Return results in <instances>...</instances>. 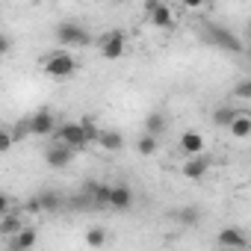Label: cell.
I'll list each match as a JSON object with an SVG mask.
<instances>
[{"label": "cell", "instance_id": "obj_20", "mask_svg": "<svg viewBox=\"0 0 251 251\" xmlns=\"http://www.w3.org/2000/svg\"><path fill=\"white\" fill-rule=\"evenodd\" d=\"M177 222H180L183 227H195V225L201 222V210H198V207H183V210L177 213Z\"/></svg>", "mask_w": 251, "mask_h": 251}, {"label": "cell", "instance_id": "obj_7", "mask_svg": "<svg viewBox=\"0 0 251 251\" xmlns=\"http://www.w3.org/2000/svg\"><path fill=\"white\" fill-rule=\"evenodd\" d=\"M53 130H56V118H53V112L48 106H42L39 112L30 115V133L33 136H50Z\"/></svg>", "mask_w": 251, "mask_h": 251}, {"label": "cell", "instance_id": "obj_5", "mask_svg": "<svg viewBox=\"0 0 251 251\" xmlns=\"http://www.w3.org/2000/svg\"><path fill=\"white\" fill-rule=\"evenodd\" d=\"M145 12H148V21L160 30H169L175 24V15H172V6L163 3V0H145Z\"/></svg>", "mask_w": 251, "mask_h": 251}, {"label": "cell", "instance_id": "obj_14", "mask_svg": "<svg viewBox=\"0 0 251 251\" xmlns=\"http://www.w3.org/2000/svg\"><path fill=\"white\" fill-rule=\"evenodd\" d=\"M216 242H219L222 248H245V245H248V236H245L239 227H225Z\"/></svg>", "mask_w": 251, "mask_h": 251}, {"label": "cell", "instance_id": "obj_19", "mask_svg": "<svg viewBox=\"0 0 251 251\" xmlns=\"http://www.w3.org/2000/svg\"><path fill=\"white\" fill-rule=\"evenodd\" d=\"M163 130H166V115H163V112H151V115L145 118V133L160 136Z\"/></svg>", "mask_w": 251, "mask_h": 251}, {"label": "cell", "instance_id": "obj_29", "mask_svg": "<svg viewBox=\"0 0 251 251\" xmlns=\"http://www.w3.org/2000/svg\"><path fill=\"white\" fill-rule=\"evenodd\" d=\"M6 50H9V39H6V36H3V33H0V56H3V53H6Z\"/></svg>", "mask_w": 251, "mask_h": 251}, {"label": "cell", "instance_id": "obj_26", "mask_svg": "<svg viewBox=\"0 0 251 251\" xmlns=\"http://www.w3.org/2000/svg\"><path fill=\"white\" fill-rule=\"evenodd\" d=\"M83 130H86L89 142H95V139H98V127H95V121H92V118H83Z\"/></svg>", "mask_w": 251, "mask_h": 251}, {"label": "cell", "instance_id": "obj_6", "mask_svg": "<svg viewBox=\"0 0 251 251\" xmlns=\"http://www.w3.org/2000/svg\"><path fill=\"white\" fill-rule=\"evenodd\" d=\"M124 48H127V36H124L121 30H109V33L100 36V53L106 59H121Z\"/></svg>", "mask_w": 251, "mask_h": 251}, {"label": "cell", "instance_id": "obj_4", "mask_svg": "<svg viewBox=\"0 0 251 251\" xmlns=\"http://www.w3.org/2000/svg\"><path fill=\"white\" fill-rule=\"evenodd\" d=\"M59 207H62V195L53 192V189H45V192L30 195L27 204H24L27 213H53V210H59Z\"/></svg>", "mask_w": 251, "mask_h": 251}, {"label": "cell", "instance_id": "obj_13", "mask_svg": "<svg viewBox=\"0 0 251 251\" xmlns=\"http://www.w3.org/2000/svg\"><path fill=\"white\" fill-rule=\"evenodd\" d=\"M227 133H230L233 139H248V136H251V118H248L245 112H236V115L227 121Z\"/></svg>", "mask_w": 251, "mask_h": 251}, {"label": "cell", "instance_id": "obj_23", "mask_svg": "<svg viewBox=\"0 0 251 251\" xmlns=\"http://www.w3.org/2000/svg\"><path fill=\"white\" fill-rule=\"evenodd\" d=\"M236 115V109H230V106H219V109H213V121L219 124V127H227V121Z\"/></svg>", "mask_w": 251, "mask_h": 251}, {"label": "cell", "instance_id": "obj_9", "mask_svg": "<svg viewBox=\"0 0 251 251\" xmlns=\"http://www.w3.org/2000/svg\"><path fill=\"white\" fill-rule=\"evenodd\" d=\"M106 207L109 210H130L133 207V192L124 186V183H115L106 189Z\"/></svg>", "mask_w": 251, "mask_h": 251}, {"label": "cell", "instance_id": "obj_12", "mask_svg": "<svg viewBox=\"0 0 251 251\" xmlns=\"http://www.w3.org/2000/svg\"><path fill=\"white\" fill-rule=\"evenodd\" d=\"M36 242H39V233H36L33 227H21V230H15V233L9 236L12 251H27V248H33Z\"/></svg>", "mask_w": 251, "mask_h": 251}, {"label": "cell", "instance_id": "obj_22", "mask_svg": "<svg viewBox=\"0 0 251 251\" xmlns=\"http://www.w3.org/2000/svg\"><path fill=\"white\" fill-rule=\"evenodd\" d=\"M9 133H12V142H24L27 136H33V133H30V118H21Z\"/></svg>", "mask_w": 251, "mask_h": 251}, {"label": "cell", "instance_id": "obj_11", "mask_svg": "<svg viewBox=\"0 0 251 251\" xmlns=\"http://www.w3.org/2000/svg\"><path fill=\"white\" fill-rule=\"evenodd\" d=\"M71 160H74V148H68L62 142H56L45 151V163L50 169H65V166H71Z\"/></svg>", "mask_w": 251, "mask_h": 251}, {"label": "cell", "instance_id": "obj_25", "mask_svg": "<svg viewBox=\"0 0 251 251\" xmlns=\"http://www.w3.org/2000/svg\"><path fill=\"white\" fill-rule=\"evenodd\" d=\"M12 145H15V142H12V133H9V127H0V154H6Z\"/></svg>", "mask_w": 251, "mask_h": 251}, {"label": "cell", "instance_id": "obj_15", "mask_svg": "<svg viewBox=\"0 0 251 251\" xmlns=\"http://www.w3.org/2000/svg\"><path fill=\"white\" fill-rule=\"evenodd\" d=\"M180 151H183L186 157L201 154V151H204V136H201L198 130H186V133H180Z\"/></svg>", "mask_w": 251, "mask_h": 251}, {"label": "cell", "instance_id": "obj_1", "mask_svg": "<svg viewBox=\"0 0 251 251\" xmlns=\"http://www.w3.org/2000/svg\"><path fill=\"white\" fill-rule=\"evenodd\" d=\"M53 136H56V142H62V145H68L74 151H80V148L89 145V136L83 130V121H62V124H56Z\"/></svg>", "mask_w": 251, "mask_h": 251}, {"label": "cell", "instance_id": "obj_10", "mask_svg": "<svg viewBox=\"0 0 251 251\" xmlns=\"http://www.w3.org/2000/svg\"><path fill=\"white\" fill-rule=\"evenodd\" d=\"M183 177L186 180H204V175L210 172V160H207V154L201 151V154H192V157H186V163H183Z\"/></svg>", "mask_w": 251, "mask_h": 251}, {"label": "cell", "instance_id": "obj_21", "mask_svg": "<svg viewBox=\"0 0 251 251\" xmlns=\"http://www.w3.org/2000/svg\"><path fill=\"white\" fill-rule=\"evenodd\" d=\"M86 245H89V248L106 245V230H103V227H89V230H86Z\"/></svg>", "mask_w": 251, "mask_h": 251}, {"label": "cell", "instance_id": "obj_27", "mask_svg": "<svg viewBox=\"0 0 251 251\" xmlns=\"http://www.w3.org/2000/svg\"><path fill=\"white\" fill-rule=\"evenodd\" d=\"M210 3V0H183V9H189V12H198V9H204Z\"/></svg>", "mask_w": 251, "mask_h": 251}, {"label": "cell", "instance_id": "obj_28", "mask_svg": "<svg viewBox=\"0 0 251 251\" xmlns=\"http://www.w3.org/2000/svg\"><path fill=\"white\" fill-rule=\"evenodd\" d=\"M12 210V201H9V195H3V192H0V216H3V213H9Z\"/></svg>", "mask_w": 251, "mask_h": 251}, {"label": "cell", "instance_id": "obj_18", "mask_svg": "<svg viewBox=\"0 0 251 251\" xmlns=\"http://www.w3.org/2000/svg\"><path fill=\"white\" fill-rule=\"evenodd\" d=\"M157 148H160V136H154V133H142V136L136 139V151H139L142 157H154Z\"/></svg>", "mask_w": 251, "mask_h": 251}, {"label": "cell", "instance_id": "obj_30", "mask_svg": "<svg viewBox=\"0 0 251 251\" xmlns=\"http://www.w3.org/2000/svg\"><path fill=\"white\" fill-rule=\"evenodd\" d=\"M115 3H124V0H115Z\"/></svg>", "mask_w": 251, "mask_h": 251}, {"label": "cell", "instance_id": "obj_17", "mask_svg": "<svg viewBox=\"0 0 251 251\" xmlns=\"http://www.w3.org/2000/svg\"><path fill=\"white\" fill-rule=\"evenodd\" d=\"M24 227V222H21V216L18 213H3V216H0V236H12L15 230H21Z\"/></svg>", "mask_w": 251, "mask_h": 251}, {"label": "cell", "instance_id": "obj_8", "mask_svg": "<svg viewBox=\"0 0 251 251\" xmlns=\"http://www.w3.org/2000/svg\"><path fill=\"white\" fill-rule=\"evenodd\" d=\"M207 42H213V45L222 48V50H233V53L242 50V42H239L230 30H225V27H207Z\"/></svg>", "mask_w": 251, "mask_h": 251}, {"label": "cell", "instance_id": "obj_2", "mask_svg": "<svg viewBox=\"0 0 251 251\" xmlns=\"http://www.w3.org/2000/svg\"><path fill=\"white\" fill-rule=\"evenodd\" d=\"M74 71H77V59L68 50H56L45 59V74L53 77V80H68Z\"/></svg>", "mask_w": 251, "mask_h": 251}, {"label": "cell", "instance_id": "obj_16", "mask_svg": "<svg viewBox=\"0 0 251 251\" xmlns=\"http://www.w3.org/2000/svg\"><path fill=\"white\" fill-rule=\"evenodd\" d=\"M103 151H121L124 148V136L118 130H98V139H95Z\"/></svg>", "mask_w": 251, "mask_h": 251}, {"label": "cell", "instance_id": "obj_3", "mask_svg": "<svg viewBox=\"0 0 251 251\" xmlns=\"http://www.w3.org/2000/svg\"><path fill=\"white\" fill-rule=\"evenodd\" d=\"M56 39H59L62 48H83V45L92 42L89 30H86L83 24H77V21H62V24L56 27Z\"/></svg>", "mask_w": 251, "mask_h": 251}, {"label": "cell", "instance_id": "obj_24", "mask_svg": "<svg viewBox=\"0 0 251 251\" xmlns=\"http://www.w3.org/2000/svg\"><path fill=\"white\" fill-rule=\"evenodd\" d=\"M233 95L242 98V100H251V80H239L236 89H233Z\"/></svg>", "mask_w": 251, "mask_h": 251}]
</instances>
